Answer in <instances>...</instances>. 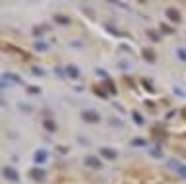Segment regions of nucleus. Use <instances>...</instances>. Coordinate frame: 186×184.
I'll use <instances>...</instances> for the list:
<instances>
[{
  "label": "nucleus",
  "instance_id": "1",
  "mask_svg": "<svg viewBox=\"0 0 186 184\" xmlns=\"http://www.w3.org/2000/svg\"><path fill=\"white\" fill-rule=\"evenodd\" d=\"M167 165L171 171H175L182 176V178H186V165H182L180 161H176V159H167Z\"/></svg>",
  "mask_w": 186,
  "mask_h": 184
},
{
  "label": "nucleus",
  "instance_id": "2",
  "mask_svg": "<svg viewBox=\"0 0 186 184\" xmlns=\"http://www.w3.org/2000/svg\"><path fill=\"white\" fill-rule=\"evenodd\" d=\"M82 118L85 120V122H91V124H97L99 120H101V116H99L95 110H83L82 113Z\"/></svg>",
  "mask_w": 186,
  "mask_h": 184
},
{
  "label": "nucleus",
  "instance_id": "3",
  "mask_svg": "<svg viewBox=\"0 0 186 184\" xmlns=\"http://www.w3.org/2000/svg\"><path fill=\"white\" fill-rule=\"evenodd\" d=\"M4 178L6 180H10V182H18L19 180V174H18V171L16 169H12V167H4Z\"/></svg>",
  "mask_w": 186,
  "mask_h": 184
},
{
  "label": "nucleus",
  "instance_id": "4",
  "mask_svg": "<svg viewBox=\"0 0 186 184\" xmlns=\"http://www.w3.org/2000/svg\"><path fill=\"white\" fill-rule=\"evenodd\" d=\"M29 176H31L35 182H43V180H45V171L39 169V167H33L31 171H29Z\"/></svg>",
  "mask_w": 186,
  "mask_h": 184
},
{
  "label": "nucleus",
  "instance_id": "5",
  "mask_svg": "<svg viewBox=\"0 0 186 184\" xmlns=\"http://www.w3.org/2000/svg\"><path fill=\"white\" fill-rule=\"evenodd\" d=\"M165 14H167V18H169L171 21H175V24H178V21L182 19V18H180V14H178V10H175V8H167Z\"/></svg>",
  "mask_w": 186,
  "mask_h": 184
},
{
  "label": "nucleus",
  "instance_id": "6",
  "mask_svg": "<svg viewBox=\"0 0 186 184\" xmlns=\"http://www.w3.org/2000/svg\"><path fill=\"white\" fill-rule=\"evenodd\" d=\"M85 165H89V167H93V169H101L103 167V163L99 161L95 155H87L85 157Z\"/></svg>",
  "mask_w": 186,
  "mask_h": 184
},
{
  "label": "nucleus",
  "instance_id": "7",
  "mask_svg": "<svg viewBox=\"0 0 186 184\" xmlns=\"http://www.w3.org/2000/svg\"><path fill=\"white\" fill-rule=\"evenodd\" d=\"M99 151H101V155L107 157V159H116V155H118L116 149H112V147H101Z\"/></svg>",
  "mask_w": 186,
  "mask_h": 184
},
{
  "label": "nucleus",
  "instance_id": "8",
  "mask_svg": "<svg viewBox=\"0 0 186 184\" xmlns=\"http://www.w3.org/2000/svg\"><path fill=\"white\" fill-rule=\"evenodd\" d=\"M47 151L45 149H39V151H35V155H33V159H35V163H45L47 161Z\"/></svg>",
  "mask_w": 186,
  "mask_h": 184
},
{
  "label": "nucleus",
  "instance_id": "9",
  "mask_svg": "<svg viewBox=\"0 0 186 184\" xmlns=\"http://www.w3.org/2000/svg\"><path fill=\"white\" fill-rule=\"evenodd\" d=\"M142 56H144L147 62H155V54H153V50H149V49H144V50H142Z\"/></svg>",
  "mask_w": 186,
  "mask_h": 184
},
{
  "label": "nucleus",
  "instance_id": "10",
  "mask_svg": "<svg viewBox=\"0 0 186 184\" xmlns=\"http://www.w3.org/2000/svg\"><path fill=\"white\" fill-rule=\"evenodd\" d=\"M66 74L70 78H78V76H80V70H78L76 66H66Z\"/></svg>",
  "mask_w": 186,
  "mask_h": 184
},
{
  "label": "nucleus",
  "instance_id": "11",
  "mask_svg": "<svg viewBox=\"0 0 186 184\" xmlns=\"http://www.w3.org/2000/svg\"><path fill=\"white\" fill-rule=\"evenodd\" d=\"M43 126H45L49 132H54V130H56V124H54L51 118H45V120H43Z\"/></svg>",
  "mask_w": 186,
  "mask_h": 184
},
{
  "label": "nucleus",
  "instance_id": "12",
  "mask_svg": "<svg viewBox=\"0 0 186 184\" xmlns=\"http://www.w3.org/2000/svg\"><path fill=\"white\" fill-rule=\"evenodd\" d=\"M56 24H60V25H68L70 24V18H66V16H60V14H56Z\"/></svg>",
  "mask_w": 186,
  "mask_h": 184
},
{
  "label": "nucleus",
  "instance_id": "13",
  "mask_svg": "<svg viewBox=\"0 0 186 184\" xmlns=\"http://www.w3.org/2000/svg\"><path fill=\"white\" fill-rule=\"evenodd\" d=\"M132 118H134V122L138 124V126H140V124H144V118H142V114H140V113H136V110L132 113Z\"/></svg>",
  "mask_w": 186,
  "mask_h": 184
},
{
  "label": "nucleus",
  "instance_id": "14",
  "mask_svg": "<svg viewBox=\"0 0 186 184\" xmlns=\"http://www.w3.org/2000/svg\"><path fill=\"white\" fill-rule=\"evenodd\" d=\"M176 56L180 58L182 62H186V49H182V47H180V49H176Z\"/></svg>",
  "mask_w": 186,
  "mask_h": 184
},
{
  "label": "nucleus",
  "instance_id": "15",
  "mask_svg": "<svg viewBox=\"0 0 186 184\" xmlns=\"http://www.w3.org/2000/svg\"><path fill=\"white\" fill-rule=\"evenodd\" d=\"M31 72H33V76H45V70H41L39 66H33Z\"/></svg>",
  "mask_w": 186,
  "mask_h": 184
},
{
  "label": "nucleus",
  "instance_id": "16",
  "mask_svg": "<svg viewBox=\"0 0 186 184\" xmlns=\"http://www.w3.org/2000/svg\"><path fill=\"white\" fill-rule=\"evenodd\" d=\"M149 153H151L153 157H157V159H161V157H163V153H161V149H159V147H153V149L149 151Z\"/></svg>",
  "mask_w": 186,
  "mask_h": 184
},
{
  "label": "nucleus",
  "instance_id": "17",
  "mask_svg": "<svg viewBox=\"0 0 186 184\" xmlns=\"http://www.w3.org/2000/svg\"><path fill=\"white\" fill-rule=\"evenodd\" d=\"M93 89H95V93L99 95V97H107V91H103L101 87H93Z\"/></svg>",
  "mask_w": 186,
  "mask_h": 184
},
{
  "label": "nucleus",
  "instance_id": "18",
  "mask_svg": "<svg viewBox=\"0 0 186 184\" xmlns=\"http://www.w3.org/2000/svg\"><path fill=\"white\" fill-rule=\"evenodd\" d=\"M107 85H109V91H111V93H116V89H114V83L111 82L109 78H107Z\"/></svg>",
  "mask_w": 186,
  "mask_h": 184
},
{
  "label": "nucleus",
  "instance_id": "19",
  "mask_svg": "<svg viewBox=\"0 0 186 184\" xmlns=\"http://www.w3.org/2000/svg\"><path fill=\"white\" fill-rule=\"evenodd\" d=\"M35 49H39V50L43 49V50H45V49H47V45H45L43 41H39V43H35Z\"/></svg>",
  "mask_w": 186,
  "mask_h": 184
},
{
  "label": "nucleus",
  "instance_id": "20",
  "mask_svg": "<svg viewBox=\"0 0 186 184\" xmlns=\"http://www.w3.org/2000/svg\"><path fill=\"white\" fill-rule=\"evenodd\" d=\"M161 31H167V33H173V27H167L165 24L161 25Z\"/></svg>",
  "mask_w": 186,
  "mask_h": 184
},
{
  "label": "nucleus",
  "instance_id": "21",
  "mask_svg": "<svg viewBox=\"0 0 186 184\" xmlns=\"http://www.w3.org/2000/svg\"><path fill=\"white\" fill-rule=\"evenodd\" d=\"M144 139H132V145H144Z\"/></svg>",
  "mask_w": 186,
  "mask_h": 184
},
{
  "label": "nucleus",
  "instance_id": "22",
  "mask_svg": "<svg viewBox=\"0 0 186 184\" xmlns=\"http://www.w3.org/2000/svg\"><path fill=\"white\" fill-rule=\"evenodd\" d=\"M27 89H29L31 93H39V87H35V85H31V87H27Z\"/></svg>",
  "mask_w": 186,
  "mask_h": 184
},
{
  "label": "nucleus",
  "instance_id": "23",
  "mask_svg": "<svg viewBox=\"0 0 186 184\" xmlns=\"http://www.w3.org/2000/svg\"><path fill=\"white\" fill-rule=\"evenodd\" d=\"M33 33H35V35H41V33H43V29H41V27H35V29H33Z\"/></svg>",
  "mask_w": 186,
  "mask_h": 184
},
{
  "label": "nucleus",
  "instance_id": "24",
  "mask_svg": "<svg viewBox=\"0 0 186 184\" xmlns=\"http://www.w3.org/2000/svg\"><path fill=\"white\" fill-rule=\"evenodd\" d=\"M144 85L147 87V91H153V85H149V82H144Z\"/></svg>",
  "mask_w": 186,
  "mask_h": 184
},
{
  "label": "nucleus",
  "instance_id": "25",
  "mask_svg": "<svg viewBox=\"0 0 186 184\" xmlns=\"http://www.w3.org/2000/svg\"><path fill=\"white\" fill-rule=\"evenodd\" d=\"M182 118H184V120H186V107H184V109H182Z\"/></svg>",
  "mask_w": 186,
  "mask_h": 184
}]
</instances>
